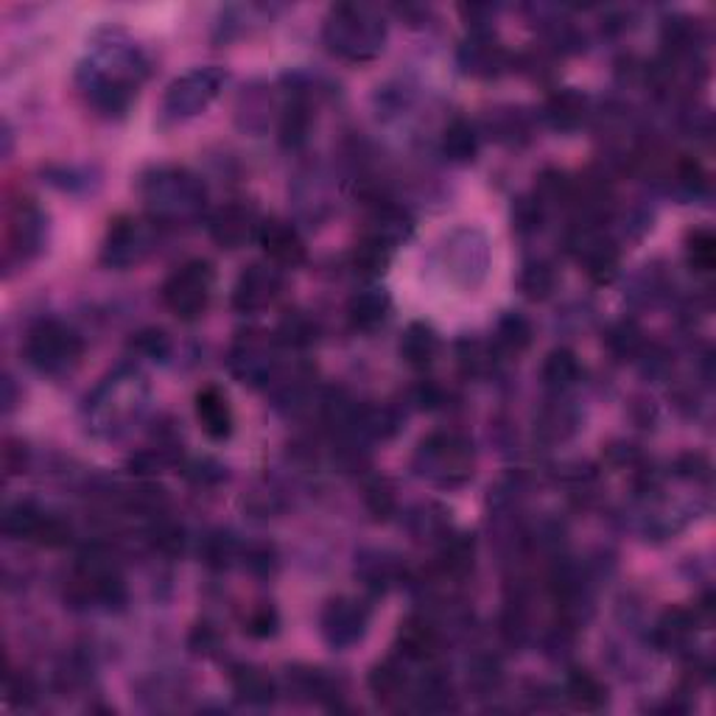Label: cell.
Instances as JSON below:
<instances>
[{"instance_id": "cell-13", "label": "cell", "mask_w": 716, "mask_h": 716, "mask_svg": "<svg viewBox=\"0 0 716 716\" xmlns=\"http://www.w3.org/2000/svg\"><path fill=\"white\" fill-rule=\"evenodd\" d=\"M370 630V607L353 596H336L320 613V632L331 650H350Z\"/></svg>"}, {"instance_id": "cell-24", "label": "cell", "mask_w": 716, "mask_h": 716, "mask_svg": "<svg viewBox=\"0 0 716 716\" xmlns=\"http://www.w3.org/2000/svg\"><path fill=\"white\" fill-rule=\"evenodd\" d=\"M370 691L372 698L386 708H397L406 698H411L409 678H406L404 666L397 661H384L370 671Z\"/></svg>"}, {"instance_id": "cell-14", "label": "cell", "mask_w": 716, "mask_h": 716, "mask_svg": "<svg viewBox=\"0 0 716 716\" xmlns=\"http://www.w3.org/2000/svg\"><path fill=\"white\" fill-rule=\"evenodd\" d=\"M151 252V224L135 215H118L110 222L101 244V263L110 269H129Z\"/></svg>"}, {"instance_id": "cell-28", "label": "cell", "mask_w": 716, "mask_h": 716, "mask_svg": "<svg viewBox=\"0 0 716 716\" xmlns=\"http://www.w3.org/2000/svg\"><path fill=\"white\" fill-rule=\"evenodd\" d=\"M585 112H588V98L577 90L554 92L546 104L548 124L560 132H571V129H577V126H582V121H585Z\"/></svg>"}, {"instance_id": "cell-26", "label": "cell", "mask_w": 716, "mask_h": 716, "mask_svg": "<svg viewBox=\"0 0 716 716\" xmlns=\"http://www.w3.org/2000/svg\"><path fill=\"white\" fill-rule=\"evenodd\" d=\"M436 353H440V336L434 328L425 322H411L400 340V358L415 370H425L434 365Z\"/></svg>"}, {"instance_id": "cell-33", "label": "cell", "mask_w": 716, "mask_h": 716, "mask_svg": "<svg viewBox=\"0 0 716 716\" xmlns=\"http://www.w3.org/2000/svg\"><path fill=\"white\" fill-rule=\"evenodd\" d=\"M390 255H392L390 244L367 235V238H361V242L356 244L353 267H356V272L367 274V277H378V274H384V269L390 267Z\"/></svg>"}, {"instance_id": "cell-20", "label": "cell", "mask_w": 716, "mask_h": 716, "mask_svg": "<svg viewBox=\"0 0 716 716\" xmlns=\"http://www.w3.org/2000/svg\"><path fill=\"white\" fill-rule=\"evenodd\" d=\"M459 65L468 76L476 78H493L507 67V51L495 42L490 34L476 32L473 37L465 39V46L459 48Z\"/></svg>"}, {"instance_id": "cell-38", "label": "cell", "mask_w": 716, "mask_h": 716, "mask_svg": "<svg viewBox=\"0 0 716 716\" xmlns=\"http://www.w3.org/2000/svg\"><path fill=\"white\" fill-rule=\"evenodd\" d=\"M518 286H521V292L527 294L529 300H546V297H552L554 286H557V274L543 261L527 263L521 277H518Z\"/></svg>"}, {"instance_id": "cell-44", "label": "cell", "mask_w": 716, "mask_h": 716, "mask_svg": "<svg viewBox=\"0 0 716 716\" xmlns=\"http://www.w3.org/2000/svg\"><path fill=\"white\" fill-rule=\"evenodd\" d=\"M37 689H34L32 680L26 675H9L7 678V700L12 705H26L32 703Z\"/></svg>"}, {"instance_id": "cell-11", "label": "cell", "mask_w": 716, "mask_h": 716, "mask_svg": "<svg viewBox=\"0 0 716 716\" xmlns=\"http://www.w3.org/2000/svg\"><path fill=\"white\" fill-rule=\"evenodd\" d=\"M277 340H269L267 333L249 331L242 333L230 347V372L242 384L249 386H269L277 375Z\"/></svg>"}, {"instance_id": "cell-2", "label": "cell", "mask_w": 716, "mask_h": 716, "mask_svg": "<svg viewBox=\"0 0 716 716\" xmlns=\"http://www.w3.org/2000/svg\"><path fill=\"white\" fill-rule=\"evenodd\" d=\"M149 406V378L137 367H118L96 386L85 406L87 429L96 436H121Z\"/></svg>"}, {"instance_id": "cell-36", "label": "cell", "mask_w": 716, "mask_h": 716, "mask_svg": "<svg viewBox=\"0 0 716 716\" xmlns=\"http://www.w3.org/2000/svg\"><path fill=\"white\" fill-rule=\"evenodd\" d=\"M473 557L476 548L468 534H454V538H445L443 552H440V566L450 577H465L473 568Z\"/></svg>"}, {"instance_id": "cell-31", "label": "cell", "mask_w": 716, "mask_h": 716, "mask_svg": "<svg viewBox=\"0 0 716 716\" xmlns=\"http://www.w3.org/2000/svg\"><path fill=\"white\" fill-rule=\"evenodd\" d=\"M664 46L669 48V59L694 57L700 46V23L691 17H669L664 23Z\"/></svg>"}, {"instance_id": "cell-17", "label": "cell", "mask_w": 716, "mask_h": 716, "mask_svg": "<svg viewBox=\"0 0 716 716\" xmlns=\"http://www.w3.org/2000/svg\"><path fill=\"white\" fill-rule=\"evenodd\" d=\"M283 288L281 272L269 263H252L238 274L233 286V308L238 313H258L277 300Z\"/></svg>"}, {"instance_id": "cell-42", "label": "cell", "mask_w": 716, "mask_h": 716, "mask_svg": "<svg viewBox=\"0 0 716 716\" xmlns=\"http://www.w3.org/2000/svg\"><path fill=\"white\" fill-rule=\"evenodd\" d=\"M543 219V205L538 199H518L513 208V222L515 230H521V233H532V230L541 227Z\"/></svg>"}, {"instance_id": "cell-16", "label": "cell", "mask_w": 716, "mask_h": 716, "mask_svg": "<svg viewBox=\"0 0 716 716\" xmlns=\"http://www.w3.org/2000/svg\"><path fill=\"white\" fill-rule=\"evenodd\" d=\"M261 215L252 205L230 202L210 215V238L215 247L222 249H242L261 233Z\"/></svg>"}, {"instance_id": "cell-37", "label": "cell", "mask_w": 716, "mask_h": 716, "mask_svg": "<svg viewBox=\"0 0 716 716\" xmlns=\"http://www.w3.org/2000/svg\"><path fill=\"white\" fill-rule=\"evenodd\" d=\"M686 258L689 267L700 274L714 272L716 267V238L711 230H694L686 238Z\"/></svg>"}, {"instance_id": "cell-9", "label": "cell", "mask_w": 716, "mask_h": 716, "mask_svg": "<svg viewBox=\"0 0 716 716\" xmlns=\"http://www.w3.org/2000/svg\"><path fill=\"white\" fill-rule=\"evenodd\" d=\"M215 272L208 261H188L169 274L163 283V303L176 320H202L213 300Z\"/></svg>"}, {"instance_id": "cell-7", "label": "cell", "mask_w": 716, "mask_h": 716, "mask_svg": "<svg viewBox=\"0 0 716 716\" xmlns=\"http://www.w3.org/2000/svg\"><path fill=\"white\" fill-rule=\"evenodd\" d=\"M48 235V215L34 199H17L9 205L3 219V269L26 267L42 252Z\"/></svg>"}, {"instance_id": "cell-29", "label": "cell", "mask_w": 716, "mask_h": 716, "mask_svg": "<svg viewBox=\"0 0 716 716\" xmlns=\"http://www.w3.org/2000/svg\"><path fill=\"white\" fill-rule=\"evenodd\" d=\"M580 361L571 350L560 347V350H552L543 361V384L554 392H566L571 390L577 381H580Z\"/></svg>"}, {"instance_id": "cell-12", "label": "cell", "mask_w": 716, "mask_h": 716, "mask_svg": "<svg viewBox=\"0 0 716 716\" xmlns=\"http://www.w3.org/2000/svg\"><path fill=\"white\" fill-rule=\"evenodd\" d=\"M3 532L12 541H34L39 546H65L71 541V527L59 515L46 513L34 502L9 504L3 515Z\"/></svg>"}, {"instance_id": "cell-39", "label": "cell", "mask_w": 716, "mask_h": 716, "mask_svg": "<svg viewBox=\"0 0 716 716\" xmlns=\"http://www.w3.org/2000/svg\"><path fill=\"white\" fill-rule=\"evenodd\" d=\"M694 635V616L686 610H669L658 625V641L664 646H683Z\"/></svg>"}, {"instance_id": "cell-45", "label": "cell", "mask_w": 716, "mask_h": 716, "mask_svg": "<svg viewBox=\"0 0 716 716\" xmlns=\"http://www.w3.org/2000/svg\"><path fill=\"white\" fill-rule=\"evenodd\" d=\"M367 504L375 513V518H390V513L395 509V498L384 484H372L370 493H367Z\"/></svg>"}, {"instance_id": "cell-30", "label": "cell", "mask_w": 716, "mask_h": 716, "mask_svg": "<svg viewBox=\"0 0 716 716\" xmlns=\"http://www.w3.org/2000/svg\"><path fill=\"white\" fill-rule=\"evenodd\" d=\"M566 698L571 700L573 708L600 711L607 703V691L591 671H571L566 680Z\"/></svg>"}, {"instance_id": "cell-25", "label": "cell", "mask_w": 716, "mask_h": 716, "mask_svg": "<svg viewBox=\"0 0 716 716\" xmlns=\"http://www.w3.org/2000/svg\"><path fill=\"white\" fill-rule=\"evenodd\" d=\"M390 317V297L381 288H367L358 292L350 303H347V320L356 331H375Z\"/></svg>"}, {"instance_id": "cell-22", "label": "cell", "mask_w": 716, "mask_h": 716, "mask_svg": "<svg viewBox=\"0 0 716 716\" xmlns=\"http://www.w3.org/2000/svg\"><path fill=\"white\" fill-rule=\"evenodd\" d=\"M440 632L431 621L420 619V616H411L400 625L397 630V650L406 661H417V664H425V661H434L440 655Z\"/></svg>"}, {"instance_id": "cell-43", "label": "cell", "mask_w": 716, "mask_h": 716, "mask_svg": "<svg viewBox=\"0 0 716 716\" xmlns=\"http://www.w3.org/2000/svg\"><path fill=\"white\" fill-rule=\"evenodd\" d=\"M132 345H135L137 353H144V356H149V358H165L171 350L169 336H165L163 331H155V328H151V331L137 333Z\"/></svg>"}, {"instance_id": "cell-8", "label": "cell", "mask_w": 716, "mask_h": 716, "mask_svg": "<svg viewBox=\"0 0 716 716\" xmlns=\"http://www.w3.org/2000/svg\"><path fill=\"white\" fill-rule=\"evenodd\" d=\"M67 596L76 605L85 607H121L126 602V585L115 563L101 552H90L78 557V566L71 577Z\"/></svg>"}, {"instance_id": "cell-5", "label": "cell", "mask_w": 716, "mask_h": 716, "mask_svg": "<svg viewBox=\"0 0 716 716\" xmlns=\"http://www.w3.org/2000/svg\"><path fill=\"white\" fill-rule=\"evenodd\" d=\"M411 468L417 479L434 484V487L454 490L473 479L476 450L468 436L456 431H434L417 443Z\"/></svg>"}, {"instance_id": "cell-3", "label": "cell", "mask_w": 716, "mask_h": 716, "mask_svg": "<svg viewBox=\"0 0 716 716\" xmlns=\"http://www.w3.org/2000/svg\"><path fill=\"white\" fill-rule=\"evenodd\" d=\"M140 199H144L149 219L163 227L190 224L202 215L208 190L205 183L188 169L176 165H157L146 171L140 180Z\"/></svg>"}, {"instance_id": "cell-32", "label": "cell", "mask_w": 716, "mask_h": 716, "mask_svg": "<svg viewBox=\"0 0 716 716\" xmlns=\"http://www.w3.org/2000/svg\"><path fill=\"white\" fill-rule=\"evenodd\" d=\"M532 345V325L523 320L521 313H507L498 328H495V347L509 356H521Z\"/></svg>"}, {"instance_id": "cell-41", "label": "cell", "mask_w": 716, "mask_h": 716, "mask_svg": "<svg viewBox=\"0 0 716 716\" xmlns=\"http://www.w3.org/2000/svg\"><path fill=\"white\" fill-rule=\"evenodd\" d=\"M277 625H281V621H277V613H274V607L261 605L249 613L247 627H244V630H247L252 639H269V635L277 632Z\"/></svg>"}, {"instance_id": "cell-19", "label": "cell", "mask_w": 716, "mask_h": 716, "mask_svg": "<svg viewBox=\"0 0 716 716\" xmlns=\"http://www.w3.org/2000/svg\"><path fill=\"white\" fill-rule=\"evenodd\" d=\"M263 252H267L269 263L281 269H297L306 261V242L297 233V227L283 219H267L258 233Z\"/></svg>"}, {"instance_id": "cell-23", "label": "cell", "mask_w": 716, "mask_h": 716, "mask_svg": "<svg viewBox=\"0 0 716 716\" xmlns=\"http://www.w3.org/2000/svg\"><path fill=\"white\" fill-rule=\"evenodd\" d=\"M230 683H233L235 698L247 705H255V708H267L277 700L274 680L258 666H235Z\"/></svg>"}, {"instance_id": "cell-15", "label": "cell", "mask_w": 716, "mask_h": 716, "mask_svg": "<svg viewBox=\"0 0 716 716\" xmlns=\"http://www.w3.org/2000/svg\"><path fill=\"white\" fill-rule=\"evenodd\" d=\"M490 267V249L482 233L476 230H459L448 238L445 247V269H448L450 281L459 286L473 288L484 281Z\"/></svg>"}, {"instance_id": "cell-4", "label": "cell", "mask_w": 716, "mask_h": 716, "mask_svg": "<svg viewBox=\"0 0 716 716\" xmlns=\"http://www.w3.org/2000/svg\"><path fill=\"white\" fill-rule=\"evenodd\" d=\"M322 39L333 57L345 62H370L384 51L386 20L367 3H336L325 17Z\"/></svg>"}, {"instance_id": "cell-1", "label": "cell", "mask_w": 716, "mask_h": 716, "mask_svg": "<svg viewBox=\"0 0 716 716\" xmlns=\"http://www.w3.org/2000/svg\"><path fill=\"white\" fill-rule=\"evenodd\" d=\"M146 76L140 48L126 39L110 37L96 42L90 57L78 67V87L92 107L104 115H124L135 101L137 85Z\"/></svg>"}, {"instance_id": "cell-18", "label": "cell", "mask_w": 716, "mask_h": 716, "mask_svg": "<svg viewBox=\"0 0 716 716\" xmlns=\"http://www.w3.org/2000/svg\"><path fill=\"white\" fill-rule=\"evenodd\" d=\"M573 247H577L582 267H585V272L591 274L593 281H613V274L619 269V249H616L610 238H605V233L596 230V224H580Z\"/></svg>"}, {"instance_id": "cell-21", "label": "cell", "mask_w": 716, "mask_h": 716, "mask_svg": "<svg viewBox=\"0 0 716 716\" xmlns=\"http://www.w3.org/2000/svg\"><path fill=\"white\" fill-rule=\"evenodd\" d=\"M196 420L202 425L205 434L215 443H224L230 440L235 429V417L233 406H230L227 395H224L219 386H205L199 395H196Z\"/></svg>"}, {"instance_id": "cell-27", "label": "cell", "mask_w": 716, "mask_h": 716, "mask_svg": "<svg viewBox=\"0 0 716 716\" xmlns=\"http://www.w3.org/2000/svg\"><path fill=\"white\" fill-rule=\"evenodd\" d=\"M440 149H443L445 160L456 165H465L470 160H476L479 155V132L470 121L465 118H454L443 132V140H440Z\"/></svg>"}, {"instance_id": "cell-40", "label": "cell", "mask_w": 716, "mask_h": 716, "mask_svg": "<svg viewBox=\"0 0 716 716\" xmlns=\"http://www.w3.org/2000/svg\"><path fill=\"white\" fill-rule=\"evenodd\" d=\"M238 557V543L230 534H210L205 543V563L210 568H227Z\"/></svg>"}, {"instance_id": "cell-34", "label": "cell", "mask_w": 716, "mask_h": 716, "mask_svg": "<svg viewBox=\"0 0 716 716\" xmlns=\"http://www.w3.org/2000/svg\"><path fill=\"white\" fill-rule=\"evenodd\" d=\"M274 340L283 347H308L317 342V322L303 311L286 313L274 331Z\"/></svg>"}, {"instance_id": "cell-46", "label": "cell", "mask_w": 716, "mask_h": 716, "mask_svg": "<svg viewBox=\"0 0 716 716\" xmlns=\"http://www.w3.org/2000/svg\"><path fill=\"white\" fill-rule=\"evenodd\" d=\"M26 462H28V450L23 443H14V440H9L7 448H3V468H7L9 476H17L26 470Z\"/></svg>"}, {"instance_id": "cell-35", "label": "cell", "mask_w": 716, "mask_h": 716, "mask_svg": "<svg viewBox=\"0 0 716 716\" xmlns=\"http://www.w3.org/2000/svg\"><path fill=\"white\" fill-rule=\"evenodd\" d=\"M308 129H311V112L303 98H294L288 101V107L283 110L281 118V140L288 149H297L308 140Z\"/></svg>"}, {"instance_id": "cell-10", "label": "cell", "mask_w": 716, "mask_h": 716, "mask_svg": "<svg viewBox=\"0 0 716 716\" xmlns=\"http://www.w3.org/2000/svg\"><path fill=\"white\" fill-rule=\"evenodd\" d=\"M224 82H227V71H222V67H194V71L183 73V76L171 82L163 96V112L171 121H185V118L199 115L219 98V92L224 90Z\"/></svg>"}, {"instance_id": "cell-6", "label": "cell", "mask_w": 716, "mask_h": 716, "mask_svg": "<svg viewBox=\"0 0 716 716\" xmlns=\"http://www.w3.org/2000/svg\"><path fill=\"white\" fill-rule=\"evenodd\" d=\"M82 356H85V342L65 322L42 320L28 331L26 358L42 375H65L82 361Z\"/></svg>"}]
</instances>
